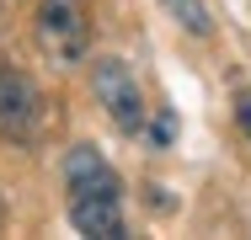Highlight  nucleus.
<instances>
[{
	"label": "nucleus",
	"instance_id": "f257e3e1",
	"mask_svg": "<svg viewBox=\"0 0 251 240\" xmlns=\"http://www.w3.org/2000/svg\"><path fill=\"white\" fill-rule=\"evenodd\" d=\"M32 32H38V48L53 64H80L86 48H91V16H86L80 0H43Z\"/></svg>",
	"mask_w": 251,
	"mask_h": 240
},
{
	"label": "nucleus",
	"instance_id": "f03ea898",
	"mask_svg": "<svg viewBox=\"0 0 251 240\" xmlns=\"http://www.w3.org/2000/svg\"><path fill=\"white\" fill-rule=\"evenodd\" d=\"M38 128H43V96H38V86L11 59H0V139L32 144Z\"/></svg>",
	"mask_w": 251,
	"mask_h": 240
},
{
	"label": "nucleus",
	"instance_id": "7ed1b4c3",
	"mask_svg": "<svg viewBox=\"0 0 251 240\" xmlns=\"http://www.w3.org/2000/svg\"><path fill=\"white\" fill-rule=\"evenodd\" d=\"M91 91L97 101L107 107V118L123 128V134H145V96H139V80L128 75V64L123 59H97L91 64Z\"/></svg>",
	"mask_w": 251,
	"mask_h": 240
},
{
	"label": "nucleus",
	"instance_id": "20e7f679",
	"mask_svg": "<svg viewBox=\"0 0 251 240\" xmlns=\"http://www.w3.org/2000/svg\"><path fill=\"white\" fill-rule=\"evenodd\" d=\"M64 187L70 197H97V192H118V171L101 160L97 144H75L64 155Z\"/></svg>",
	"mask_w": 251,
	"mask_h": 240
},
{
	"label": "nucleus",
	"instance_id": "39448f33",
	"mask_svg": "<svg viewBox=\"0 0 251 240\" xmlns=\"http://www.w3.org/2000/svg\"><path fill=\"white\" fill-rule=\"evenodd\" d=\"M166 5V16L182 27V32H193V38H208L214 32V22H208V5L203 0H160Z\"/></svg>",
	"mask_w": 251,
	"mask_h": 240
},
{
	"label": "nucleus",
	"instance_id": "423d86ee",
	"mask_svg": "<svg viewBox=\"0 0 251 240\" xmlns=\"http://www.w3.org/2000/svg\"><path fill=\"white\" fill-rule=\"evenodd\" d=\"M235 118H241V128L251 134V96H241V101H235Z\"/></svg>",
	"mask_w": 251,
	"mask_h": 240
},
{
	"label": "nucleus",
	"instance_id": "0eeeda50",
	"mask_svg": "<svg viewBox=\"0 0 251 240\" xmlns=\"http://www.w3.org/2000/svg\"><path fill=\"white\" fill-rule=\"evenodd\" d=\"M0 219H5V197H0Z\"/></svg>",
	"mask_w": 251,
	"mask_h": 240
}]
</instances>
